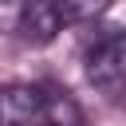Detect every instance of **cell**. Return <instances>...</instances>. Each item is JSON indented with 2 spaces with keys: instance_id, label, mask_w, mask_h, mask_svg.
<instances>
[{
  "instance_id": "obj_1",
  "label": "cell",
  "mask_w": 126,
  "mask_h": 126,
  "mask_svg": "<svg viewBox=\"0 0 126 126\" xmlns=\"http://www.w3.org/2000/svg\"><path fill=\"white\" fill-rule=\"evenodd\" d=\"M87 79L110 98L126 94V32L114 28L87 47Z\"/></svg>"
},
{
  "instance_id": "obj_2",
  "label": "cell",
  "mask_w": 126,
  "mask_h": 126,
  "mask_svg": "<svg viewBox=\"0 0 126 126\" xmlns=\"http://www.w3.org/2000/svg\"><path fill=\"white\" fill-rule=\"evenodd\" d=\"M71 20L67 0H20V32L28 43H51Z\"/></svg>"
},
{
  "instance_id": "obj_3",
  "label": "cell",
  "mask_w": 126,
  "mask_h": 126,
  "mask_svg": "<svg viewBox=\"0 0 126 126\" xmlns=\"http://www.w3.org/2000/svg\"><path fill=\"white\" fill-rule=\"evenodd\" d=\"M39 106H43V87L12 83L0 98V122L4 126H39Z\"/></svg>"
},
{
  "instance_id": "obj_4",
  "label": "cell",
  "mask_w": 126,
  "mask_h": 126,
  "mask_svg": "<svg viewBox=\"0 0 126 126\" xmlns=\"http://www.w3.org/2000/svg\"><path fill=\"white\" fill-rule=\"evenodd\" d=\"M39 126H83V110L67 91L43 87V106H39Z\"/></svg>"
},
{
  "instance_id": "obj_5",
  "label": "cell",
  "mask_w": 126,
  "mask_h": 126,
  "mask_svg": "<svg viewBox=\"0 0 126 126\" xmlns=\"http://www.w3.org/2000/svg\"><path fill=\"white\" fill-rule=\"evenodd\" d=\"M67 8H71V20H91V16H102L110 0H67Z\"/></svg>"
}]
</instances>
